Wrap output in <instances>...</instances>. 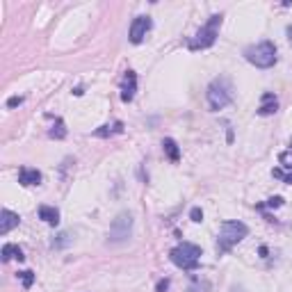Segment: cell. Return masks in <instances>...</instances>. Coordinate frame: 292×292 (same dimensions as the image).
Returning a JSON list of instances; mask_svg holds the SVG:
<instances>
[{
  "label": "cell",
  "mask_w": 292,
  "mask_h": 292,
  "mask_svg": "<svg viewBox=\"0 0 292 292\" xmlns=\"http://www.w3.org/2000/svg\"><path fill=\"white\" fill-rule=\"evenodd\" d=\"M247 233H249V228H247V224H242V222H238V219H231V222H224L222 224V228H219V240H217V249L222 253H226V251H231L235 244L240 242L242 238H247Z\"/></svg>",
  "instance_id": "cell-1"
},
{
  "label": "cell",
  "mask_w": 292,
  "mask_h": 292,
  "mask_svg": "<svg viewBox=\"0 0 292 292\" xmlns=\"http://www.w3.org/2000/svg\"><path fill=\"white\" fill-rule=\"evenodd\" d=\"M244 57L258 69H269L276 64V46L272 41H260L256 46H249L244 50Z\"/></svg>",
  "instance_id": "cell-2"
},
{
  "label": "cell",
  "mask_w": 292,
  "mask_h": 292,
  "mask_svg": "<svg viewBox=\"0 0 292 292\" xmlns=\"http://www.w3.org/2000/svg\"><path fill=\"white\" fill-rule=\"evenodd\" d=\"M169 258H171V262L180 269H197L199 258H201V249L192 242H183L169 251Z\"/></svg>",
  "instance_id": "cell-3"
},
{
  "label": "cell",
  "mask_w": 292,
  "mask_h": 292,
  "mask_svg": "<svg viewBox=\"0 0 292 292\" xmlns=\"http://www.w3.org/2000/svg\"><path fill=\"white\" fill-rule=\"evenodd\" d=\"M219 28H222V14L210 16V21L203 25L197 35H194V39H189V48H192V50L210 48V46L217 41V37H219Z\"/></svg>",
  "instance_id": "cell-4"
},
{
  "label": "cell",
  "mask_w": 292,
  "mask_h": 292,
  "mask_svg": "<svg viewBox=\"0 0 292 292\" xmlns=\"http://www.w3.org/2000/svg\"><path fill=\"white\" fill-rule=\"evenodd\" d=\"M208 105L210 110H222L226 108L228 103L233 101V89H231V82H228L226 78H217L210 82L208 87Z\"/></svg>",
  "instance_id": "cell-5"
},
{
  "label": "cell",
  "mask_w": 292,
  "mask_h": 292,
  "mask_svg": "<svg viewBox=\"0 0 292 292\" xmlns=\"http://www.w3.org/2000/svg\"><path fill=\"white\" fill-rule=\"evenodd\" d=\"M130 231H133V217L128 213H121L112 222V226H110L108 238H110V242H126L130 238Z\"/></svg>",
  "instance_id": "cell-6"
},
{
  "label": "cell",
  "mask_w": 292,
  "mask_h": 292,
  "mask_svg": "<svg viewBox=\"0 0 292 292\" xmlns=\"http://www.w3.org/2000/svg\"><path fill=\"white\" fill-rule=\"evenodd\" d=\"M274 178H281L285 183H292V144L287 146V151H283L278 158V167L274 169Z\"/></svg>",
  "instance_id": "cell-7"
},
{
  "label": "cell",
  "mask_w": 292,
  "mask_h": 292,
  "mask_svg": "<svg viewBox=\"0 0 292 292\" xmlns=\"http://www.w3.org/2000/svg\"><path fill=\"white\" fill-rule=\"evenodd\" d=\"M151 19L149 16H137V19L133 21V25H130V44H142L144 37H146V32L151 30Z\"/></svg>",
  "instance_id": "cell-8"
},
{
  "label": "cell",
  "mask_w": 292,
  "mask_h": 292,
  "mask_svg": "<svg viewBox=\"0 0 292 292\" xmlns=\"http://www.w3.org/2000/svg\"><path fill=\"white\" fill-rule=\"evenodd\" d=\"M135 91H137V75L135 71H126L124 80H121V101L130 103L135 99Z\"/></svg>",
  "instance_id": "cell-9"
},
{
  "label": "cell",
  "mask_w": 292,
  "mask_h": 292,
  "mask_svg": "<svg viewBox=\"0 0 292 292\" xmlns=\"http://www.w3.org/2000/svg\"><path fill=\"white\" fill-rule=\"evenodd\" d=\"M21 222V217L16 213H12V210H3L0 213V235H7V233L12 231V228H16Z\"/></svg>",
  "instance_id": "cell-10"
},
{
  "label": "cell",
  "mask_w": 292,
  "mask_h": 292,
  "mask_svg": "<svg viewBox=\"0 0 292 292\" xmlns=\"http://www.w3.org/2000/svg\"><path fill=\"white\" fill-rule=\"evenodd\" d=\"M19 183L25 185V187H30V185H39L41 183V173L37 169H30V167H23L19 171Z\"/></svg>",
  "instance_id": "cell-11"
},
{
  "label": "cell",
  "mask_w": 292,
  "mask_h": 292,
  "mask_svg": "<svg viewBox=\"0 0 292 292\" xmlns=\"http://www.w3.org/2000/svg\"><path fill=\"white\" fill-rule=\"evenodd\" d=\"M276 110H278V101H276V96H274L272 91L262 94V103H260V108H258V114H260V117H267V114H274Z\"/></svg>",
  "instance_id": "cell-12"
},
{
  "label": "cell",
  "mask_w": 292,
  "mask_h": 292,
  "mask_svg": "<svg viewBox=\"0 0 292 292\" xmlns=\"http://www.w3.org/2000/svg\"><path fill=\"white\" fill-rule=\"evenodd\" d=\"M39 219H44V222L50 224V226H57V224H60V210L53 208V206H41Z\"/></svg>",
  "instance_id": "cell-13"
},
{
  "label": "cell",
  "mask_w": 292,
  "mask_h": 292,
  "mask_svg": "<svg viewBox=\"0 0 292 292\" xmlns=\"http://www.w3.org/2000/svg\"><path fill=\"white\" fill-rule=\"evenodd\" d=\"M121 130H124V124H121V121H114V124L101 126L99 130H94V135L96 137H110V135H117V133H121Z\"/></svg>",
  "instance_id": "cell-14"
},
{
  "label": "cell",
  "mask_w": 292,
  "mask_h": 292,
  "mask_svg": "<svg viewBox=\"0 0 292 292\" xmlns=\"http://www.w3.org/2000/svg\"><path fill=\"white\" fill-rule=\"evenodd\" d=\"M162 149H164V153H167V158L171 160V162H178L180 160V151H178V144L173 142L171 137H167L162 142Z\"/></svg>",
  "instance_id": "cell-15"
},
{
  "label": "cell",
  "mask_w": 292,
  "mask_h": 292,
  "mask_svg": "<svg viewBox=\"0 0 292 292\" xmlns=\"http://www.w3.org/2000/svg\"><path fill=\"white\" fill-rule=\"evenodd\" d=\"M0 256H3V260H12V258H19V260H23V251H21V247H16V244H5L3 247V251H0Z\"/></svg>",
  "instance_id": "cell-16"
},
{
  "label": "cell",
  "mask_w": 292,
  "mask_h": 292,
  "mask_svg": "<svg viewBox=\"0 0 292 292\" xmlns=\"http://www.w3.org/2000/svg\"><path fill=\"white\" fill-rule=\"evenodd\" d=\"M50 137L53 139H64L66 137V128H64V121L62 119H55V126L53 128H50Z\"/></svg>",
  "instance_id": "cell-17"
},
{
  "label": "cell",
  "mask_w": 292,
  "mask_h": 292,
  "mask_svg": "<svg viewBox=\"0 0 292 292\" xmlns=\"http://www.w3.org/2000/svg\"><path fill=\"white\" fill-rule=\"evenodd\" d=\"M71 244V235L69 233H60L57 235V240H53V249H64Z\"/></svg>",
  "instance_id": "cell-18"
},
{
  "label": "cell",
  "mask_w": 292,
  "mask_h": 292,
  "mask_svg": "<svg viewBox=\"0 0 292 292\" xmlns=\"http://www.w3.org/2000/svg\"><path fill=\"white\" fill-rule=\"evenodd\" d=\"M19 276H21V281H23V287H32V283H35V272L25 269V272H21Z\"/></svg>",
  "instance_id": "cell-19"
},
{
  "label": "cell",
  "mask_w": 292,
  "mask_h": 292,
  "mask_svg": "<svg viewBox=\"0 0 292 292\" xmlns=\"http://www.w3.org/2000/svg\"><path fill=\"white\" fill-rule=\"evenodd\" d=\"M265 206H267V208H281V206H283V199L281 197H272L267 203H265ZM265 206H260V208H265Z\"/></svg>",
  "instance_id": "cell-20"
},
{
  "label": "cell",
  "mask_w": 292,
  "mask_h": 292,
  "mask_svg": "<svg viewBox=\"0 0 292 292\" xmlns=\"http://www.w3.org/2000/svg\"><path fill=\"white\" fill-rule=\"evenodd\" d=\"M189 217H192V222H201V219H203V210L201 208H192Z\"/></svg>",
  "instance_id": "cell-21"
},
{
  "label": "cell",
  "mask_w": 292,
  "mask_h": 292,
  "mask_svg": "<svg viewBox=\"0 0 292 292\" xmlns=\"http://www.w3.org/2000/svg\"><path fill=\"white\" fill-rule=\"evenodd\" d=\"M169 290V278H162V281H158V285H155V292H167Z\"/></svg>",
  "instance_id": "cell-22"
},
{
  "label": "cell",
  "mask_w": 292,
  "mask_h": 292,
  "mask_svg": "<svg viewBox=\"0 0 292 292\" xmlns=\"http://www.w3.org/2000/svg\"><path fill=\"white\" fill-rule=\"evenodd\" d=\"M23 103V99H21V96H12L10 101H7V108H16V105H21Z\"/></svg>",
  "instance_id": "cell-23"
}]
</instances>
